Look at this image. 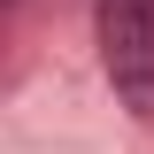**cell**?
I'll return each instance as SVG.
<instances>
[{"mask_svg":"<svg viewBox=\"0 0 154 154\" xmlns=\"http://www.w3.org/2000/svg\"><path fill=\"white\" fill-rule=\"evenodd\" d=\"M100 62L116 100L154 123V0H100Z\"/></svg>","mask_w":154,"mask_h":154,"instance_id":"6da1fadb","label":"cell"}]
</instances>
